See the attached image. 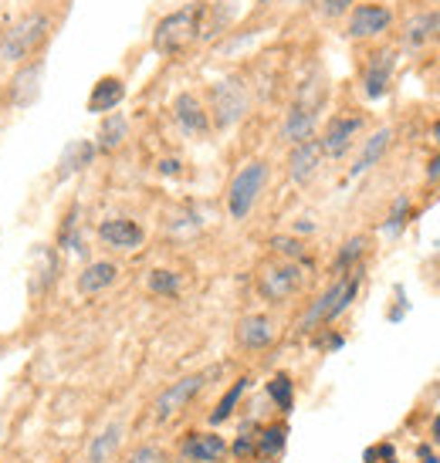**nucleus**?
I'll return each mask as SVG.
<instances>
[{
  "label": "nucleus",
  "mask_w": 440,
  "mask_h": 463,
  "mask_svg": "<svg viewBox=\"0 0 440 463\" xmlns=\"http://www.w3.org/2000/svg\"><path fill=\"white\" fill-rule=\"evenodd\" d=\"M95 156H99V149H95L91 139H72L65 149H62L58 163H54V183L75 180L78 173H85V169L95 163Z\"/></svg>",
  "instance_id": "19"
},
{
  "label": "nucleus",
  "mask_w": 440,
  "mask_h": 463,
  "mask_svg": "<svg viewBox=\"0 0 440 463\" xmlns=\"http://www.w3.org/2000/svg\"><path fill=\"white\" fill-rule=\"evenodd\" d=\"M247 109H251V91H247V85L237 75H227L210 85L207 112L214 129H231V126H237L247 116Z\"/></svg>",
  "instance_id": "5"
},
{
  "label": "nucleus",
  "mask_w": 440,
  "mask_h": 463,
  "mask_svg": "<svg viewBox=\"0 0 440 463\" xmlns=\"http://www.w3.org/2000/svg\"><path fill=\"white\" fill-rule=\"evenodd\" d=\"M122 102H126V81L119 75H102L91 85L85 109H89L91 116H109V112H116Z\"/></svg>",
  "instance_id": "20"
},
{
  "label": "nucleus",
  "mask_w": 440,
  "mask_h": 463,
  "mask_svg": "<svg viewBox=\"0 0 440 463\" xmlns=\"http://www.w3.org/2000/svg\"><path fill=\"white\" fill-rule=\"evenodd\" d=\"M247 389H251V375H241L237 383H234L224 396H220V402L210 410V416H207V423L210 426H220V423H227L234 412H237V406H241V399L247 396Z\"/></svg>",
  "instance_id": "29"
},
{
  "label": "nucleus",
  "mask_w": 440,
  "mask_h": 463,
  "mask_svg": "<svg viewBox=\"0 0 440 463\" xmlns=\"http://www.w3.org/2000/svg\"><path fill=\"white\" fill-rule=\"evenodd\" d=\"M180 457L187 463H224L231 457V443L217 430H196L187 433L180 443Z\"/></svg>",
  "instance_id": "14"
},
{
  "label": "nucleus",
  "mask_w": 440,
  "mask_h": 463,
  "mask_svg": "<svg viewBox=\"0 0 440 463\" xmlns=\"http://www.w3.org/2000/svg\"><path fill=\"white\" fill-rule=\"evenodd\" d=\"M356 4H359V0H319V11H322V17H329V21H339V17H346Z\"/></svg>",
  "instance_id": "38"
},
{
  "label": "nucleus",
  "mask_w": 440,
  "mask_h": 463,
  "mask_svg": "<svg viewBox=\"0 0 440 463\" xmlns=\"http://www.w3.org/2000/svg\"><path fill=\"white\" fill-rule=\"evenodd\" d=\"M264 392L272 399L282 416H292L295 412V379L288 373H274L268 383H264Z\"/></svg>",
  "instance_id": "30"
},
{
  "label": "nucleus",
  "mask_w": 440,
  "mask_h": 463,
  "mask_svg": "<svg viewBox=\"0 0 440 463\" xmlns=\"http://www.w3.org/2000/svg\"><path fill=\"white\" fill-rule=\"evenodd\" d=\"M54 34V14L52 7H27L14 17L11 24L0 31V61L4 65H24L31 58H38L44 52V44Z\"/></svg>",
  "instance_id": "1"
},
{
  "label": "nucleus",
  "mask_w": 440,
  "mask_h": 463,
  "mask_svg": "<svg viewBox=\"0 0 440 463\" xmlns=\"http://www.w3.org/2000/svg\"><path fill=\"white\" fill-rule=\"evenodd\" d=\"M54 250L58 254H85V237H81V210L78 203H72L62 213L58 233H54Z\"/></svg>",
  "instance_id": "24"
},
{
  "label": "nucleus",
  "mask_w": 440,
  "mask_h": 463,
  "mask_svg": "<svg viewBox=\"0 0 440 463\" xmlns=\"http://www.w3.org/2000/svg\"><path fill=\"white\" fill-rule=\"evenodd\" d=\"M410 220H414V200L403 194L393 200V206H389L387 220H383V237H389V241H397V237H403V231L410 227Z\"/></svg>",
  "instance_id": "31"
},
{
  "label": "nucleus",
  "mask_w": 440,
  "mask_h": 463,
  "mask_svg": "<svg viewBox=\"0 0 440 463\" xmlns=\"http://www.w3.org/2000/svg\"><path fill=\"white\" fill-rule=\"evenodd\" d=\"M126 463H169V453L156 443H139V447H132Z\"/></svg>",
  "instance_id": "37"
},
{
  "label": "nucleus",
  "mask_w": 440,
  "mask_h": 463,
  "mask_svg": "<svg viewBox=\"0 0 440 463\" xmlns=\"http://www.w3.org/2000/svg\"><path fill=\"white\" fill-rule=\"evenodd\" d=\"M437 247H440V244H437Z\"/></svg>",
  "instance_id": "49"
},
{
  "label": "nucleus",
  "mask_w": 440,
  "mask_h": 463,
  "mask_svg": "<svg viewBox=\"0 0 440 463\" xmlns=\"http://www.w3.org/2000/svg\"><path fill=\"white\" fill-rule=\"evenodd\" d=\"M363 129H366L363 112H339V116H332L325 122L322 136H319L322 156L325 159H346Z\"/></svg>",
  "instance_id": "9"
},
{
  "label": "nucleus",
  "mask_w": 440,
  "mask_h": 463,
  "mask_svg": "<svg viewBox=\"0 0 440 463\" xmlns=\"http://www.w3.org/2000/svg\"><path fill=\"white\" fill-rule=\"evenodd\" d=\"M389 142H393V129L389 126H383V129H376L369 139L363 142V149H359V156H356V163L349 166V180H359V176H366L369 169L387 156Z\"/></svg>",
  "instance_id": "23"
},
{
  "label": "nucleus",
  "mask_w": 440,
  "mask_h": 463,
  "mask_svg": "<svg viewBox=\"0 0 440 463\" xmlns=\"http://www.w3.org/2000/svg\"><path fill=\"white\" fill-rule=\"evenodd\" d=\"M268 247H272V254H278V260H295V264L311 268L309 250H305L301 237H295V233H274L272 241H268Z\"/></svg>",
  "instance_id": "33"
},
{
  "label": "nucleus",
  "mask_w": 440,
  "mask_h": 463,
  "mask_svg": "<svg viewBox=\"0 0 440 463\" xmlns=\"http://www.w3.org/2000/svg\"><path fill=\"white\" fill-rule=\"evenodd\" d=\"M325 156H322V146H319V136L315 139H305L292 146V153H288V180L295 183V186H309L315 176H319V169H322Z\"/></svg>",
  "instance_id": "16"
},
{
  "label": "nucleus",
  "mask_w": 440,
  "mask_h": 463,
  "mask_svg": "<svg viewBox=\"0 0 440 463\" xmlns=\"http://www.w3.org/2000/svg\"><path fill=\"white\" fill-rule=\"evenodd\" d=\"M440 38V7L437 11H424L410 17L403 27V44L407 48H427L430 41Z\"/></svg>",
  "instance_id": "27"
},
{
  "label": "nucleus",
  "mask_w": 440,
  "mask_h": 463,
  "mask_svg": "<svg viewBox=\"0 0 440 463\" xmlns=\"http://www.w3.org/2000/svg\"><path fill=\"white\" fill-rule=\"evenodd\" d=\"M319 116H322V109L305 105V102H292V109H288L285 118H282V129H278L282 142H288V146H298V142H305V139H315Z\"/></svg>",
  "instance_id": "18"
},
{
  "label": "nucleus",
  "mask_w": 440,
  "mask_h": 463,
  "mask_svg": "<svg viewBox=\"0 0 440 463\" xmlns=\"http://www.w3.org/2000/svg\"><path fill=\"white\" fill-rule=\"evenodd\" d=\"M416 463H440L434 443H420V447H416Z\"/></svg>",
  "instance_id": "40"
},
{
  "label": "nucleus",
  "mask_w": 440,
  "mask_h": 463,
  "mask_svg": "<svg viewBox=\"0 0 440 463\" xmlns=\"http://www.w3.org/2000/svg\"><path fill=\"white\" fill-rule=\"evenodd\" d=\"M430 443H440V412L434 416V423H430Z\"/></svg>",
  "instance_id": "43"
},
{
  "label": "nucleus",
  "mask_w": 440,
  "mask_h": 463,
  "mask_svg": "<svg viewBox=\"0 0 440 463\" xmlns=\"http://www.w3.org/2000/svg\"><path fill=\"white\" fill-rule=\"evenodd\" d=\"M311 345L319 348L322 355H329V352H339V348L346 345V335L339 332V328H319V332H311Z\"/></svg>",
  "instance_id": "36"
},
{
  "label": "nucleus",
  "mask_w": 440,
  "mask_h": 463,
  "mask_svg": "<svg viewBox=\"0 0 440 463\" xmlns=\"http://www.w3.org/2000/svg\"><path fill=\"white\" fill-rule=\"evenodd\" d=\"M288 450V423L278 420V423H268L258 430V447H254V460L258 463H274L282 460Z\"/></svg>",
  "instance_id": "25"
},
{
  "label": "nucleus",
  "mask_w": 440,
  "mask_h": 463,
  "mask_svg": "<svg viewBox=\"0 0 440 463\" xmlns=\"http://www.w3.org/2000/svg\"><path fill=\"white\" fill-rule=\"evenodd\" d=\"M41 81H44V54L14 68V75L4 81V105L17 112L31 109L41 99Z\"/></svg>",
  "instance_id": "8"
},
{
  "label": "nucleus",
  "mask_w": 440,
  "mask_h": 463,
  "mask_svg": "<svg viewBox=\"0 0 440 463\" xmlns=\"http://www.w3.org/2000/svg\"><path fill=\"white\" fill-rule=\"evenodd\" d=\"M268 183H272V166H268V159H247L244 166L237 169L227 183V217L234 223H244L251 213H254V206L258 200L264 196L268 190Z\"/></svg>",
  "instance_id": "4"
},
{
  "label": "nucleus",
  "mask_w": 440,
  "mask_h": 463,
  "mask_svg": "<svg viewBox=\"0 0 440 463\" xmlns=\"http://www.w3.org/2000/svg\"><path fill=\"white\" fill-rule=\"evenodd\" d=\"M366 250H369V237H366V233H356V237H349L346 244L339 247L336 260H332V278H342V274H349V270L363 268L359 260L366 258Z\"/></svg>",
  "instance_id": "28"
},
{
  "label": "nucleus",
  "mask_w": 440,
  "mask_h": 463,
  "mask_svg": "<svg viewBox=\"0 0 440 463\" xmlns=\"http://www.w3.org/2000/svg\"><path fill=\"white\" fill-rule=\"evenodd\" d=\"M407 311H410V305H407V295H403V288H397V308L389 311L387 318H389V322H400Z\"/></svg>",
  "instance_id": "39"
},
{
  "label": "nucleus",
  "mask_w": 440,
  "mask_h": 463,
  "mask_svg": "<svg viewBox=\"0 0 440 463\" xmlns=\"http://www.w3.org/2000/svg\"><path fill=\"white\" fill-rule=\"evenodd\" d=\"M234 338H237V345L244 348V352H264V348L274 345V338H278V325H274L272 315H244L237 328H234Z\"/></svg>",
  "instance_id": "17"
},
{
  "label": "nucleus",
  "mask_w": 440,
  "mask_h": 463,
  "mask_svg": "<svg viewBox=\"0 0 440 463\" xmlns=\"http://www.w3.org/2000/svg\"><path fill=\"white\" fill-rule=\"evenodd\" d=\"M424 180L427 183H440V153L430 156L427 159V169H424Z\"/></svg>",
  "instance_id": "41"
},
{
  "label": "nucleus",
  "mask_w": 440,
  "mask_h": 463,
  "mask_svg": "<svg viewBox=\"0 0 440 463\" xmlns=\"http://www.w3.org/2000/svg\"><path fill=\"white\" fill-rule=\"evenodd\" d=\"M210 0H190L177 11L163 14L153 27V52L163 58H180L187 48H194L204 34V17H207Z\"/></svg>",
  "instance_id": "2"
},
{
  "label": "nucleus",
  "mask_w": 440,
  "mask_h": 463,
  "mask_svg": "<svg viewBox=\"0 0 440 463\" xmlns=\"http://www.w3.org/2000/svg\"><path fill=\"white\" fill-rule=\"evenodd\" d=\"M254 4H258V11H264V7H272L274 0H254Z\"/></svg>",
  "instance_id": "46"
},
{
  "label": "nucleus",
  "mask_w": 440,
  "mask_h": 463,
  "mask_svg": "<svg viewBox=\"0 0 440 463\" xmlns=\"http://www.w3.org/2000/svg\"><path fill=\"white\" fill-rule=\"evenodd\" d=\"M126 139H129V118L122 116V112H109V116H102L99 132H95L91 142H95L99 156H109V153H119L126 146Z\"/></svg>",
  "instance_id": "22"
},
{
  "label": "nucleus",
  "mask_w": 440,
  "mask_h": 463,
  "mask_svg": "<svg viewBox=\"0 0 440 463\" xmlns=\"http://www.w3.org/2000/svg\"><path fill=\"white\" fill-rule=\"evenodd\" d=\"M231 24H234V0H214V4H207V17H204V34H200V41L217 38V34H224Z\"/></svg>",
  "instance_id": "32"
},
{
  "label": "nucleus",
  "mask_w": 440,
  "mask_h": 463,
  "mask_svg": "<svg viewBox=\"0 0 440 463\" xmlns=\"http://www.w3.org/2000/svg\"><path fill=\"white\" fill-rule=\"evenodd\" d=\"M146 288L159 298H177L183 291V278L169 268H153L149 270V278H146Z\"/></svg>",
  "instance_id": "35"
},
{
  "label": "nucleus",
  "mask_w": 440,
  "mask_h": 463,
  "mask_svg": "<svg viewBox=\"0 0 440 463\" xmlns=\"http://www.w3.org/2000/svg\"><path fill=\"white\" fill-rule=\"evenodd\" d=\"M258 430H261L258 420H247V423H241V433H237V439L231 443V457H234L237 463H254V447H258Z\"/></svg>",
  "instance_id": "34"
},
{
  "label": "nucleus",
  "mask_w": 440,
  "mask_h": 463,
  "mask_svg": "<svg viewBox=\"0 0 440 463\" xmlns=\"http://www.w3.org/2000/svg\"><path fill=\"white\" fill-rule=\"evenodd\" d=\"M346 17H349L346 21V38L349 41H376L393 27V11L387 4H376V0L356 4Z\"/></svg>",
  "instance_id": "10"
},
{
  "label": "nucleus",
  "mask_w": 440,
  "mask_h": 463,
  "mask_svg": "<svg viewBox=\"0 0 440 463\" xmlns=\"http://www.w3.org/2000/svg\"><path fill=\"white\" fill-rule=\"evenodd\" d=\"M393 71H397V52L393 48H376L363 65V95L369 102L387 99L393 89Z\"/></svg>",
  "instance_id": "12"
},
{
  "label": "nucleus",
  "mask_w": 440,
  "mask_h": 463,
  "mask_svg": "<svg viewBox=\"0 0 440 463\" xmlns=\"http://www.w3.org/2000/svg\"><path fill=\"white\" fill-rule=\"evenodd\" d=\"M305 288V264L295 260H268L258 270V295L268 305H285Z\"/></svg>",
  "instance_id": "7"
},
{
  "label": "nucleus",
  "mask_w": 440,
  "mask_h": 463,
  "mask_svg": "<svg viewBox=\"0 0 440 463\" xmlns=\"http://www.w3.org/2000/svg\"><path fill=\"white\" fill-rule=\"evenodd\" d=\"M295 233H315V223H311V220H301V223H295Z\"/></svg>",
  "instance_id": "44"
},
{
  "label": "nucleus",
  "mask_w": 440,
  "mask_h": 463,
  "mask_svg": "<svg viewBox=\"0 0 440 463\" xmlns=\"http://www.w3.org/2000/svg\"><path fill=\"white\" fill-rule=\"evenodd\" d=\"M359 291H363V268L349 270V274H342V278H332V284H329L322 295L305 308V315L298 318V332L311 335V332H319V328H329L332 322H339V318L352 308V301L359 298Z\"/></svg>",
  "instance_id": "3"
},
{
  "label": "nucleus",
  "mask_w": 440,
  "mask_h": 463,
  "mask_svg": "<svg viewBox=\"0 0 440 463\" xmlns=\"http://www.w3.org/2000/svg\"><path fill=\"white\" fill-rule=\"evenodd\" d=\"M116 281H119L116 260H89V264L81 268L75 284H78V295L81 298H95V295H102V291H109Z\"/></svg>",
  "instance_id": "21"
},
{
  "label": "nucleus",
  "mask_w": 440,
  "mask_h": 463,
  "mask_svg": "<svg viewBox=\"0 0 440 463\" xmlns=\"http://www.w3.org/2000/svg\"><path fill=\"white\" fill-rule=\"evenodd\" d=\"M288 4H305V0H288Z\"/></svg>",
  "instance_id": "48"
},
{
  "label": "nucleus",
  "mask_w": 440,
  "mask_h": 463,
  "mask_svg": "<svg viewBox=\"0 0 440 463\" xmlns=\"http://www.w3.org/2000/svg\"><path fill=\"white\" fill-rule=\"evenodd\" d=\"M122 439H126V423H119V420L99 430L89 443V463H112L116 453L122 450Z\"/></svg>",
  "instance_id": "26"
},
{
  "label": "nucleus",
  "mask_w": 440,
  "mask_h": 463,
  "mask_svg": "<svg viewBox=\"0 0 440 463\" xmlns=\"http://www.w3.org/2000/svg\"><path fill=\"white\" fill-rule=\"evenodd\" d=\"M430 142H434V146L440 149V118L434 122V126H430Z\"/></svg>",
  "instance_id": "45"
},
{
  "label": "nucleus",
  "mask_w": 440,
  "mask_h": 463,
  "mask_svg": "<svg viewBox=\"0 0 440 463\" xmlns=\"http://www.w3.org/2000/svg\"><path fill=\"white\" fill-rule=\"evenodd\" d=\"M159 173H163V176H180V159H163V163H159Z\"/></svg>",
  "instance_id": "42"
},
{
  "label": "nucleus",
  "mask_w": 440,
  "mask_h": 463,
  "mask_svg": "<svg viewBox=\"0 0 440 463\" xmlns=\"http://www.w3.org/2000/svg\"><path fill=\"white\" fill-rule=\"evenodd\" d=\"M95 233L109 250H119V254H136L146 244L143 223H136L132 217H105Z\"/></svg>",
  "instance_id": "13"
},
{
  "label": "nucleus",
  "mask_w": 440,
  "mask_h": 463,
  "mask_svg": "<svg viewBox=\"0 0 440 463\" xmlns=\"http://www.w3.org/2000/svg\"><path fill=\"white\" fill-rule=\"evenodd\" d=\"M173 122L180 126V132L187 139H204V136H210V129H214L207 105H204V99H200L196 91H180V95L173 99Z\"/></svg>",
  "instance_id": "11"
},
{
  "label": "nucleus",
  "mask_w": 440,
  "mask_h": 463,
  "mask_svg": "<svg viewBox=\"0 0 440 463\" xmlns=\"http://www.w3.org/2000/svg\"><path fill=\"white\" fill-rule=\"evenodd\" d=\"M217 375H220V369L214 365V369H200V373H190V375H183V379H177V383H169V386L153 399V420L156 423H169L173 416H180V412L210 386V379H217Z\"/></svg>",
  "instance_id": "6"
},
{
  "label": "nucleus",
  "mask_w": 440,
  "mask_h": 463,
  "mask_svg": "<svg viewBox=\"0 0 440 463\" xmlns=\"http://www.w3.org/2000/svg\"><path fill=\"white\" fill-rule=\"evenodd\" d=\"M58 274H62V254H58L52 244L31 247V278H27L31 298L48 295V291H52V284L58 281Z\"/></svg>",
  "instance_id": "15"
},
{
  "label": "nucleus",
  "mask_w": 440,
  "mask_h": 463,
  "mask_svg": "<svg viewBox=\"0 0 440 463\" xmlns=\"http://www.w3.org/2000/svg\"><path fill=\"white\" fill-rule=\"evenodd\" d=\"M0 95H4V71H0Z\"/></svg>",
  "instance_id": "47"
}]
</instances>
